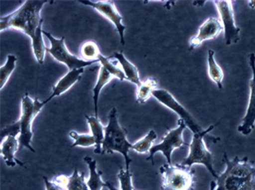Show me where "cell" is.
Listing matches in <instances>:
<instances>
[{
    "instance_id": "cell-33",
    "label": "cell",
    "mask_w": 255,
    "mask_h": 190,
    "mask_svg": "<svg viewBox=\"0 0 255 190\" xmlns=\"http://www.w3.org/2000/svg\"><path fill=\"white\" fill-rule=\"evenodd\" d=\"M216 187H217L216 182L212 181L211 183H210V189H209V190H216Z\"/></svg>"
},
{
    "instance_id": "cell-29",
    "label": "cell",
    "mask_w": 255,
    "mask_h": 190,
    "mask_svg": "<svg viewBox=\"0 0 255 190\" xmlns=\"http://www.w3.org/2000/svg\"><path fill=\"white\" fill-rule=\"evenodd\" d=\"M20 126L19 121H15L14 123L8 125L7 127H4L3 129L1 130V133H0V138L1 141L3 140L6 137L8 136H20Z\"/></svg>"
},
{
    "instance_id": "cell-5",
    "label": "cell",
    "mask_w": 255,
    "mask_h": 190,
    "mask_svg": "<svg viewBox=\"0 0 255 190\" xmlns=\"http://www.w3.org/2000/svg\"><path fill=\"white\" fill-rule=\"evenodd\" d=\"M162 176L161 190H194L195 172L191 167L181 164L162 165L159 168Z\"/></svg>"
},
{
    "instance_id": "cell-23",
    "label": "cell",
    "mask_w": 255,
    "mask_h": 190,
    "mask_svg": "<svg viewBox=\"0 0 255 190\" xmlns=\"http://www.w3.org/2000/svg\"><path fill=\"white\" fill-rule=\"evenodd\" d=\"M80 55L84 61L99 62V57L102 54L100 52L98 45L94 41H87L82 45Z\"/></svg>"
},
{
    "instance_id": "cell-20",
    "label": "cell",
    "mask_w": 255,
    "mask_h": 190,
    "mask_svg": "<svg viewBox=\"0 0 255 190\" xmlns=\"http://www.w3.org/2000/svg\"><path fill=\"white\" fill-rule=\"evenodd\" d=\"M158 82L155 78H148L137 87L136 101L138 104H145L151 98L155 90H157Z\"/></svg>"
},
{
    "instance_id": "cell-7",
    "label": "cell",
    "mask_w": 255,
    "mask_h": 190,
    "mask_svg": "<svg viewBox=\"0 0 255 190\" xmlns=\"http://www.w3.org/2000/svg\"><path fill=\"white\" fill-rule=\"evenodd\" d=\"M187 126L185 121L179 119L178 120V127L174 129L169 130L168 133H166L162 142L160 144H155L150 150L149 157L146 161H151L153 164V157L155 154L157 152H162L163 156H165L167 160V163L172 164V153L175 149L182 147L184 145H188L183 139V133L186 129Z\"/></svg>"
},
{
    "instance_id": "cell-13",
    "label": "cell",
    "mask_w": 255,
    "mask_h": 190,
    "mask_svg": "<svg viewBox=\"0 0 255 190\" xmlns=\"http://www.w3.org/2000/svg\"><path fill=\"white\" fill-rule=\"evenodd\" d=\"M223 31V26L219 18H208L198 28L197 35H195L190 39L189 49L193 50L197 49V47L200 46L204 41L215 39Z\"/></svg>"
},
{
    "instance_id": "cell-11",
    "label": "cell",
    "mask_w": 255,
    "mask_h": 190,
    "mask_svg": "<svg viewBox=\"0 0 255 190\" xmlns=\"http://www.w3.org/2000/svg\"><path fill=\"white\" fill-rule=\"evenodd\" d=\"M79 3L84 5H88L96 9L102 16L107 18L114 25L117 32L119 33L120 42L123 45L125 44V32L126 26L123 24V17L117 9L115 3L113 1H99V2H92V1H79Z\"/></svg>"
},
{
    "instance_id": "cell-8",
    "label": "cell",
    "mask_w": 255,
    "mask_h": 190,
    "mask_svg": "<svg viewBox=\"0 0 255 190\" xmlns=\"http://www.w3.org/2000/svg\"><path fill=\"white\" fill-rule=\"evenodd\" d=\"M43 34L46 36L50 43V47L47 48V52L49 53L55 60L67 66V68L71 70L80 69L84 67H89L93 64L97 63L94 61H85L75 55H72L68 51L64 37L61 38H55L54 36L46 31H43Z\"/></svg>"
},
{
    "instance_id": "cell-1",
    "label": "cell",
    "mask_w": 255,
    "mask_h": 190,
    "mask_svg": "<svg viewBox=\"0 0 255 190\" xmlns=\"http://www.w3.org/2000/svg\"><path fill=\"white\" fill-rule=\"evenodd\" d=\"M223 162L226 169L218 175L215 190H255V167L250 165L247 156L230 160L224 153Z\"/></svg>"
},
{
    "instance_id": "cell-24",
    "label": "cell",
    "mask_w": 255,
    "mask_h": 190,
    "mask_svg": "<svg viewBox=\"0 0 255 190\" xmlns=\"http://www.w3.org/2000/svg\"><path fill=\"white\" fill-rule=\"evenodd\" d=\"M157 138V135L156 132L154 130H151L144 138L139 139V141H137L135 144L132 145V150L139 154L150 152L151 148L153 146L152 144Z\"/></svg>"
},
{
    "instance_id": "cell-12",
    "label": "cell",
    "mask_w": 255,
    "mask_h": 190,
    "mask_svg": "<svg viewBox=\"0 0 255 190\" xmlns=\"http://www.w3.org/2000/svg\"><path fill=\"white\" fill-rule=\"evenodd\" d=\"M250 66L253 74L250 82V100L244 119L238 127V132L244 135L250 134L255 126V55L254 53L250 55Z\"/></svg>"
},
{
    "instance_id": "cell-30",
    "label": "cell",
    "mask_w": 255,
    "mask_h": 190,
    "mask_svg": "<svg viewBox=\"0 0 255 190\" xmlns=\"http://www.w3.org/2000/svg\"><path fill=\"white\" fill-rule=\"evenodd\" d=\"M53 183H55V185H59L61 187L66 189L67 190V185H68V182H69V177L65 176V175H59V176H55L52 179Z\"/></svg>"
},
{
    "instance_id": "cell-27",
    "label": "cell",
    "mask_w": 255,
    "mask_h": 190,
    "mask_svg": "<svg viewBox=\"0 0 255 190\" xmlns=\"http://www.w3.org/2000/svg\"><path fill=\"white\" fill-rule=\"evenodd\" d=\"M67 190H90L85 182L84 173H79L77 169L74 170L73 175L69 177Z\"/></svg>"
},
{
    "instance_id": "cell-25",
    "label": "cell",
    "mask_w": 255,
    "mask_h": 190,
    "mask_svg": "<svg viewBox=\"0 0 255 190\" xmlns=\"http://www.w3.org/2000/svg\"><path fill=\"white\" fill-rule=\"evenodd\" d=\"M99 62L101 63L102 67H104L113 78H118L120 81H125L127 80L125 72H123L122 69H120L117 66L115 62L111 61V58L105 57L104 55H101L99 57Z\"/></svg>"
},
{
    "instance_id": "cell-26",
    "label": "cell",
    "mask_w": 255,
    "mask_h": 190,
    "mask_svg": "<svg viewBox=\"0 0 255 190\" xmlns=\"http://www.w3.org/2000/svg\"><path fill=\"white\" fill-rule=\"evenodd\" d=\"M70 138L74 140L71 147H91L96 146V140L93 135L91 134H80L75 131H72L69 133Z\"/></svg>"
},
{
    "instance_id": "cell-22",
    "label": "cell",
    "mask_w": 255,
    "mask_h": 190,
    "mask_svg": "<svg viewBox=\"0 0 255 190\" xmlns=\"http://www.w3.org/2000/svg\"><path fill=\"white\" fill-rule=\"evenodd\" d=\"M16 61L17 58L15 55H8L5 64L0 67V90H3L12 73L15 71Z\"/></svg>"
},
{
    "instance_id": "cell-4",
    "label": "cell",
    "mask_w": 255,
    "mask_h": 190,
    "mask_svg": "<svg viewBox=\"0 0 255 190\" xmlns=\"http://www.w3.org/2000/svg\"><path fill=\"white\" fill-rule=\"evenodd\" d=\"M49 101L44 100L40 102L38 98L32 99L29 95L26 93L21 99V109H20V117L18 121L20 126V134L19 138L20 148L19 151L24 148L28 149L30 151L35 153V150L32 146V122L36 118V116L41 112L43 107Z\"/></svg>"
},
{
    "instance_id": "cell-32",
    "label": "cell",
    "mask_w": 255,
    "mask_h": 190,
    "mask_svg": "<svg viewBox=\"0 0 255 190\" xmlns=\"http://www.w3.org/2000/svg\"><path fill=\"white\" fill-rule=\"evenodd\" d=\"M106 187L108 188L109 190H119L118 188L115 187L111 182H106Z\"/></svg>"
},
{
    "instance_id": "cell-14",
    "label": "cell",
    "mask_w": 255,
    "mask_h": 190,
    "mask_svg": "<svg viewBox=\"0 0 255 190\" xmlns=\"http://www.w3.org/2000/svg\"><path fill=\"white\" fill-rule=\"evenodd\" d=\"M20 144L19 138L14 136H8L0 144V154L3 156V161L9 167H14L16 165L23 166V163L15 158V153L19 151Z\"/></svg>"
},
{
    "instance_id": "cell-2",
    "label": "cell",
    "mask_w": 255,
    "mask_h": 190,
    "mask_svg": "<svg viewBox=\"0 0 255 190\" xmlns=\"http://www.w3.org/2000/svg\"><path fill=\"white\" fill-rule=\"evenodd\" d=\"M46 3V1L41 0H27L24 2L19 9L0 18L1 32L9 29L17 30L32 39L38 29L43 26L40 12Z\"/></svg>"
},
{
    "instance_id": "cell-28",
    "label": "cell",
    "mask_w": 255,
    "mask_h": 190,
    "mask_svg": "<svg viewBox=\"0 0 255 190\" xmlns=\"http://www.w3.org/2000/svg\"><path fill=\"white\" fill-rule=\"evenodd\" d=\"M118 179L120 184L121 190H133L130 170H126V169L125 170L122 167H120V170L118 174Z\"/></svg>"
},
{
    "instance_id": "cell-18",
    "label": "cell",
    "mask_w": 255,
    "mask_h": 190,
    "mask_svg": "<svg viewBox=\"0 0 255 190\" xmlns=\"http://www.w3.org/2000/svg\"><path fill=\"white\" fill-rule=\"evenodd\" d=\"M85 119L87 120L88 124L90 126L91 133L96 140V154H102V143L105 138V127L102 125L99 117L96 116H90L85 115Z\"/></svg>"
},
{
    "instance_id": "cell-9",
    "label": "cell",
    "mask_w": 255,
    "mask_h": 190,
    "mask_svg": "<svg viewBox=\"0 0 255 190\" xmlns=\"http://www.w3.org/2000/svg\"><path fill=\"white\" fill-rule=\"evenodd\" d=\"M152 96L164 106L171 109L174 113H176L177 115L180 116V119L185 121L186 126L190 128L193 134L201 133L203 131V128L198 124L197 120L192 116L191 113L189 112L182 104H180L176 100V98H174L168 91L162 89H157L154 91Z\"/></svg>"
},
{
    "instance_id": "cell-19",
    "label": "cell",
    "mask_w": 255,
    "mask_h": 190,
    "mask_svg": "<svg viewBox=\"0 0 255 190\" xmlns=\"http://www.w3.org/2000/svg\"><path fill=\"white\" fill-rule=\"evenodd\" d=\"M215 53L214 50H208V73L212 81L217 85L219 90L223 89L224 72L221 67L215 61Z\"/></svg>"
},
{
    "instance_id": "cell-3",
    "label": "cell",
    "mask_w": 255,
    "mask_h": 190,
    "mask_svg": "<svg viewBox=\"0 0 255 190\" xmlns=\"http://www.w3.org/2000/svg\"><path fill=\"white\" fill-rule=\"evenodd\" d=\"M132 145L127 139V131L120 125L116 108L111 109L108 116V124L105 127V138L102 143V153L118 152L122 154L125 162L126 170H129L132 159L128 156Z\"/></svg>"
},
{
    "instance_id": "cell-35",
    "label": "cell",
    "mask_w": 255,
    "mask_h": 190,
    "mask_svg": "<svg viewBox=\"0 0 255 190\" xmlns=\"http://www.w3.org/2000/svg\"><path fill=\"white\" fill-rule=\"evenodd\" d=\"M133 190H137L136 189H134V188H133Z\"/></svg>"
},
{
    "instance_id": "cell-21",
    "label": "cell",
    "mask_w": 255,
    "mask_h": 190,
    "mask_svg": "<svg viewBox=\"0 0 255 190\" xmlns=\"http://www.w3.org/2000/svg\"><path fill=\"white\" fill-rule=\"evenodd\" d=\"M113 76L105 69L104 67L101 66V69L99 72L98 78L96 81V85L94 87L93 90V100L94 108H95V116L98 117V102L100 94L102 92V89L104 88L107 84L110 83L111 80L113 79Z\"/></svg>"
},
{
    "instance_id": "cell-17",
    "label": "cell",
    "mask_w": 255,
    "mask_h": 190,
    "mask_svg": "<svg viewBox=\"0 0 255 190\" xmlns=\"http://www.w3.org/2000/svg\"><path fill=\"white\" fill-rule=\"evenodd\" d=\"M84 161L88 165L90 171V177L86 182L88 187L90 190H102L103 188L106 187V183L102 181V172L97 170L96 168V161L90 156H85Z\"/></svg>"
},
{
    "instance_id": "cell-10",
    "label": "cell",
    "mask_w": 255,
    "mask_h": 190,
    "mask_svg": "<svg viewBox=\"0 0 255 190\" xmlns=\"http://www.w3.org/2000/svg\"><path fill=\"white\" fill-rule=\"evenodd\" d=\"M220 14V20L224 28V37L226 45L237 43L240 40L241 28L236 25L233 2L214 1L213 2Z\"/></svg>"
},
{
    "instance_id": "cell-16",
    "label": "cell",
    "mask_w": 255,
    "mask_h": 190,
    "mask_svg": "<svg viewBox=\"0 0 255 190\" xmlns=\"http://www.w3.org/2000/svg\"><path fill=\"white\" fill-rule=\"evenodd\" d=\"M110 58H114L118 61V63L120 64L123 72H125L127 78V81L135 84L137 87L140 85L141 82L139 80L137 67L133 63H131L130 61H128L127 58L125 57L122 52H115Z\"/></svg>"
},
{
    "instance_id": "cell-15",
    "label": "cell",
    "mask_w": 255,
    "mask_h": 190,
    "mask_svg": "<svg viewBox=\"0 0 255 190\" xmlns=\"http://www.w3.org/2000/svg\"><path fill=\"white\" fill-rule=\"evenodd\" d=\"M84 72V68H80V69L71 70L67 72V74L64 76L63 78H61L58 83L53 87L52 94L49 98H47V100L49 102L52 98L59 97L64 93L68 91L77 82H79L81 79Z\"/></svg>"
},
{
    "instance_id": "cell-34",
    "label": "cell",
    "mask_w": 255,
    "mask_h": 190,
    "mask_svg": "<svg viewBox=\"0 0 255 190\" xmlns=\"http://www.w3.org/2000/svg\"><path fill=\"white\" fill-rule=\"evenodd\" d=\"M249 4H250V7H251L252 9L255 8V1H250Z\"/></svg>"
},
{
    "instance_id": "cell-6",
    "label": "cell",
    "mask_w": 255,
    "mask_h": 190,
    "mask_svg": "<svg viewBox=\"0 0 255 190\" xmlns=\"http://www.w3.org/2000/svg\"><path fill=\"white\" fill-rule=\"evenodd\" d=\"M211 125L209 128L203 130L201 133L193 134L191 142L189 144V155L186 159L183 160L181 164L186 167H191L193 165H203L206 167L212 176L215 179L218 178V174L214 168V156L206 147L204 143V138L208 135L209 132L215 129L216 125Z\"/></svg>"
},
{
    "instance_id": "cell-31",
    "label": "cell",
    "mask_w": 255,
    "mask_h": 190,
    "mask_svg": "<svg viewBox=\"0 0 255 190\" xmlns=\"http://www.w3.org/2000/svg\"><path fill=\"white\" fill-rule=\"evenodd\" d=\"M43 179H44V185H45L46 190H66V189L55 185V183H53L52 180L50 181V180L47 179L46 177H44Z\"/></svg>"
}]
</instances>
